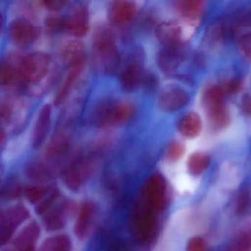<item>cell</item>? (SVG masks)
<instances>
[{"label": "cell", "mask_w": 251, "mask_h": 251, "mask_svg": "<svg viewBox=\"0 0 251 251\" xmlns=\"http://www.w3.org/2000/svg\"><path fill=\"white\" fill-rule=\"evenodd\" d=\"M93 47L97 69L104 75L116 72L120 66L121 56L112 31L106 28L97 29L94 35Z\"/></svg>", "instance_id": "1"}, {"label": "cell", "mask_w": 251, "mask_h": 251, "mask_svg": "<svg viewBox=\"0 0 251 251\" xmlns=\"http://www.w3.org/2000/svg\"><path fill=\"white\" fill-rule=\"evenodd\" d=\"M226 97V94L221 85H211L202 94V104L209 128L212 131H222L231 122V116L224 103Z\"/></svg>", "instance_id": "2"}, {"label": "cell", "mask_w": 251, "mask_h": 251, "mask_svg": "<svg viewBox=\"0 0 251 251\" xmlns=\"http://www.w3.org/2000/svg\"><path fill=\"white\" fill-rule=\"evenodd\" d=\"M51 58L45 53H30L22 58L19 64V73L27 84H39L50 75Z\"/></svg>", "instance_id": "3"}, {"label": "cell", "mask_w": 251, "mask_h": 251, "mask_svg": "<svg viewBox=\"0 0 251 251\" xmlns=\"http://www.w3.org/2000/svg\"><path fill=\"white\" fill-rule=\"evenodd\" d=\"M131 229L140 244L149 245L153 243L158 231L154 212L144 206L137 208L131 218Z\"/></svg>", "instance_id": "4"}, {"label": "cell", "mask_w": 251, "mask_h": 251, "mask_svg": "<svg viewBox=\"0 0 251 251\" xmlns=\"http://www.w3.org/2000/svg\"><path fill=\"white\" fill-rule=\"evenodd\" d=\"M196 26L183 20L170 21L157 27L156 35L164 46L181 45L190 38Z\"/></svg>", "instance_id": "5"}, {"label": "cell", "mask_w": 251, "mask_h": 251, "mask_svg": "<svg viewBox=\"0 0 251 251\" xmlns=\"http://www.w3.org/2000/svg\"><path fill=\"white\" fill-rule=\"evenodd\" d=\"M166 183L159 173H154L149 177L143 186L142 197L143 206L156 213L165 207L166 201Z\"/></svg>", "instance_id": "6"}, {"label": "cell", "mask_w": 251, "mask_h": 251, "mask_svg": "<svg viewBox=\"0 0 251 251\" xmlns=\"http://www.w3.org/2000/svg\"><path fill=\"white\" fill-rule=\"evenodd\" d=\"M134 112L132 103L121 101L104 105L97 112V123L101 126L120 125L131 118Z\"/></svg>", "instance_id": "7"}, {"label": "cell", "mask_w": 251, "mask_h": 251, "mask_svg": "<svg viewBox=\"0 0 251 251\" xmlns=\"http://www.w3.org/2000/svg\"><path fill=\"white\" fill-rule=\"evenodd\" d=\"M89 28V9L85 3H79L65 19L64 31L76 37H83L88 33Z\"/></svg>", "instance_id": "8"}, {"label": "cell", "mask_w": 251, "mask_h": 251, "mask_svg": "<svg viewBox=\"0 0 251 251\" xmlns=\"http://www.w3.org/2000/svg\"><path fill=\"white\" fill-rule=\"evenodd\" d=\"M187 57L184 44L165 46L157 55V64L165 73L175 72Z\"/></svg>", "instance_id": "9"}, {"label": "cell", "mask_w": 251, "mask_h": 251, "mask_svg": "<svg viewBox=\"0 0 251 251\" xmlns=\"http://www.w3.org/2000/svg\"><path fill=\"white\" fill-rule=\"evenodd\" d=\"M8 33L10 39L15 44L19 47H25L35 41L38 35V30L26 19H18L9 25Z\"/></svg>", "instance_id": "10"}, {"label": "cell", "mask_w": 251, "mask_h": 251, "mask_svg": "<svg viewBox=\"0 0 251 251\" xmlns=\"http://www.w3.org/2000/svg\"><path fill=\"white\" fill-rule=\"evenodd\" d=\"M190 97L185 90L178 87L165 88L159 94L158 105L161 110L172 113L182 109L188 103Z\"/></svg>", "instance_id": "11"}, {"label": "cell", "mask_w": 251, "mask_h": 251, "mask_svg": "<svg viewBox=\"0 0 251 251\" xmlns=\"http://www.w3.org/2000/svg\"><path fill=\"white\" fill-rule=\"evenodd\" d=\"M137 3L128 0L112 1L109 6L108 18L115 25H122L130 22L137 14Z\"/></svg>", "instance_id": "12"}, {"label": "cell", "mask_w": 251, "mask_h": 251, "mask_svg": "<svg viewBox=\"0 0 251 251\" xmlns=\"http://www.w3.org/2000/svg\"><path fill=\"white\" fill-rule=\"evenodd\" d=\"M60 57L65 64L71 67L85 63V46L79 40H69L60 49Z\"/></svg>", "instance_id": "13"}, {"label": "cell", "mask_w": 251, "mask_h": 251, "mask_svg": "<svg viewBox=\"0 0 251 251\" xmlns=\"http://www.w3.org/2000/svg\"><path fill=\"white\" fill-rule=\"evenodd\" d=\"M146 72L139 60L131 62L127 65L121 75V84L126 91H133L137 89L143 83Z\"/></svg>", "instance_id": "14"}, {"label": "cell", "mask_w": 251, "mask_h": 251, "mask_svg": "<svg viewBox=\"0 0 251 251\" xmlns=\"http://www.w3.org/2000/svg\"><path fill=\"white\" fill-rule=\"evenodd\" d=\"M51 116V106L49 104L44 105L38 113L32 130V142L35 147L42 144L45 139L50 128Z\"/></svg>", "instance_id": "15"}, {"label": "cell", "mask_w": 251, "mask_h": 251, "mask_svg": "<svg viewBox=\"0 0 251 251\" xmlns=\"http://www.w3.org/2000/svg\"><path fill=\"white\" fill-rule=\"evenodd\" d=\"M91 165L88 160L77 161L69 169L67 175L69 187L75 191H79L85 184L91 172Z\"/></svg>", "instance_id": "16"}, {"label": "cell", "mask_w": 251, "mask_h": 251, "mask_svg": "<svg viewBox=\"0 0 251 251\" xmlns=\"http://www.w3.org/2000/svg\"><path fill=\"white\" fill-rule=\"evenodd\" d=\"M203 2L198 0H183L176 2L175 8L184 22L196 25L203 11Z\"/></svg>", "instance_id": "17"}, {"label": "cell", "mask_w": 251, "mask_h": 251, "mask_svg": "<svg viewBox=\"0 0 251 251\" xmlns=\"http://www.w3.org/2000/svg\"><path fill=\"white\" fill-rule=\"evenodd\" d=\"M85 63L76 65V66L71 67L70 71L68 73L67 76L65 78L64 81L62 84L61 86L59 88L55 98H54V105L58 106L63 104L70 95L75 84L79 79L80 75L83 72Z\"/></svg>", "instance_id": "18"}, {"label": "cell", "mask_w": 251, "mask_h": 251, "mask_svg": "<svg viewBox=\"0 0 251 251\" xmlns=\"http://www.w3.org/2000/svg\"><path fill=\"white\" fill-rule=\"evenodd\" d=\"M95 213V206L91 202H85L79 208V213L75 224V234L78 238L86 237Z\"/></svg>", "instance_id": "19"}, {"label": "cell", "mask_w": 251, "mask_h": 251, "mask_svg": "<svg viewBox=\"0 0 251 251\" xmlns=\"http://www.w3.org/2000/svg\"><path fill=\"white\" fill-rule=\"evenodd\" d=\"M178 130L185 138L194 139L199 137L202 130L201 116L196 112L187 113L178 121Z\"/></svg>", "instance_id": "20"}, {"label": "cell", "mask_w": 251, "mask_h": 251, "mask_svg": "<svg viewBox=\"0 0 251 251\" xmlns=\"http://www.w3.org/2000/svg\"><path fill=\"white\" fill-rule=\"evenodd\" d=\"M211 158L207 153L203 152H196L189 157L187 168L193 175H200L203 173L210 165Z\"/></svg>", "instance_id": "21"}, {"label": "cell", "mask_w": 251, "mask_h": 251, "mask_svg": "<svg viewBox=\"0 0 251 251\" xmlns=\"http://www.w3.org/2000/svg\"><path fill=\"white\" fill-rule=\"evenodd\" d=\"M234 212L239 217H245L251 212V190L248 187L240 189L234 201Z\"/></svg>", "instance_id": "22"}, {"label": "cell", "mask_w": 251, "mask_h": 251, "mask_svg": "<svg viewBox=\"0 0 251 251\" xmlns=\"http://www.w3.org/2000/svg\"><path fill=\"white\" fill-rule=\"evenodd\" d=\"M226 251H251V228L237 233L230 241Z\"/></svg>", "instance_id": "23"}, {"label": "cell", "mask_w": 251, "mask_h": 251, "mask_svg": "<svg viewBox=\"0 0 251 251\" xmlns=\"http://www.w3.org/2000/svg\"><path fill=\"white\" fill-rule=\"evenodd\" d=\"M69 142V136L63 131H59L51 138L49 150L53 153H61L67 148Z\"/></svg>", "instance_id": "24"}, {"label": "cell", "mask_w": 251, "mask_h": 251, "mask_svg": "<svg viewBox=\"0 0 251 251\" xmlns=\"http://www.w3.org/2000/svg\"><path fill=\"white\" fill-rule=\"evenodd\" d=\"M185 153V146L184 144L178 141H174L167 147L166 156L167 160L170 162H176L179 160Z\"/></svg>", "instance_id": "25"}, {"label": "cell", "mask_w": 251, "mask_h": 251, "mask_svg": "<svg viewBox=\"0 0 251 251\" xmlns=\"http://www.w3.org/2000/svg\"><path fill=\"white\" fill-rule=\"evenodd\" d=\"M16 76V70L13 65L7 62L0 63V85H10Z\"/></svg>", "instance_id": "26"}, {"label": "cell", "mask_w": 251, "mask_h": 251, "mask_svg": "<svg viewBox=\"0 0 251 251\" xmlns=\"http://www.w3.org/2000/svg\"><path fill=\"white\" fill-rule=\"evenodd\" d=\"M46 26L52 31H64L65 18L59 15H50L46 19Z\"/></svg>", "instance_id": "27"}, {"label": "cell", "mask_w": 251, "mask_h": 251, "mask_svg": "<svg viewBox=\"0 0 251 251\" xmlns=\"http://www.w3.org/2000/svg\"><path fill=\"white\" fill-rule=\"evenodd\" d=\"M223 90L227 95L237 94L243 86V83L240 79H231L221 84Z\"/></svg>", "instance_id": "28"}, {"label": "cell", "mask_w": 251, "mask_h": 251, "mask_svg": "<svg viewBox=\"0 0 251 251\" xmlns=\"http://www.w3.org/2000/svg\"><path fill=\"white\" fill-rule=\"evenodd\" d=\"M239 47L242 54L251 61V32L240 37L239 39Z\"/></svg>", "instance_id": "29"}, {"label": "cell", "mask_w": 251, "mask_h": 251, "mask_svg": "<svg viewBox=\"0 0 251 251\" xmlns=\"http://www.w3.org/2000/svg\"><path fill=\"white\" fill-rule=\"evenodd\" d=\"M187 251H206V241L201 237H195L189 240L187 246Z\"/></svg>", "instance_id": "30"}, {"label": "cell", "mask_w": 251, "mask_h": 251, "mask_svg": "<svg viewBox=\"0 0 251 251\" xmlns=\"http://www.w3.org/2000/svg\"><path fill=\"white\" fill-rule=\"evenodd\" d=\"M224 35V29H222V27L220 26L219 25H214L210 27L207 30V37L209 41H212V42H218L220 41L221 38Z\"/></svg>", "instance_id": "31"}, {"label": "cell", "mask_w": 251, "mask_h": 251, "mask_svg": "<svg viewBox=\"0 0 251 251\" xmlns=\"http://www.w3.org/2000/svg\"><path fill=\"white\" fill-rule=\"evenodd\" d=\"M46 7L54 11L62 10L68 4V1L65 0H47L43 1Z\"/></svg>", "instance_id": "32"}, {"label": "cell", "mask_w": 251, "mask_h": 251, "mask_svg": "<svg viewBox=\"0 0 251 251\" xmlns=\"http://www.w3.org/2000/svg\"><path fill=\"white\" fill-rule=\"evenodd\" d=\"M241 110L246 116L251 117V95L245 94L242 98Z\"/></svg>", "instance_id": "33"}, {"label": "cell", "mask_w": 251, "mask_h": 251, "mask_svg": "<svg viewBox=\"0 0 251 251\" xmlns=\"http://www.w3.org/2000/svg\"><path fill=\"white\" fill-rule=\"evenodd\" d=\"M240 25L244 26H251V10L244 12L239 17Z\"/></svg>", "instance_id": "34"}, {"label": "cell", "mask_w": 251, "mask_h": 251, "mask_svg": "<svg viewBox=\"0 0 251 251\" xmlns=\"http://www.w3.org/2000/svg\"><path fill=\"white\" fill-rule=\"evenodd\" d=\"M4 139H5V134H4V131L0 128V145L2 144Z\"/></svg>", "instance_id": "35"}]
</instances>
